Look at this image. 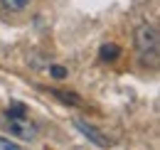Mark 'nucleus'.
Listing matches in <instances>:
<instances>
[{"mask_svg": "<svg viewBox=\"0 0 160 150\" xmlns=\"http://www.w3.org/2000/svg\"><path fill=\"white\" fill-rule=\"evenodd\" d=\"M136 44H138V52L143 59L148 54L155 57V52H158V30L153 25H140L136 30Z\"/></svg>", "mask_w": 160, "mask_h": 150, "instance_id": "obj_1", "label": "nucleus"}, {"mask_svg": "<svg viewBox=\"0 0 160 150\" xmlns=\"http://www.w3.org/2000/svg\"><path fill=\"white\" fill-rule=\"evenodd\" d=\"M8 118V131L12 133L15 138H20V140H32L35 135H37V126L27 118V116H5Z\"/></svg>", "mask_w": 160, "mask_h": 150, "instance_id": "obj_2", "label": "nucleus"}, {"mask_svg": "<svg viewBox=\"0 0 160 150\" xmlns=\"http://www.w3.org/2000/svg\"><path fill=\"white\" fill-rule=\"evenodd\" d=\"M74 126H77V131H81L84 135H86V138H89V140H91V143H96L99 148H108V145H111V143H108V138H106L103 133H99L96 128H94V126H89L86 121L77 118V121H74Z\"/></svg>", "mask_w": 160, "mask_h": 150, "instance_id": "obj_3", "label": "nucleus"}, {"mask_svg": "<svg viewBox=\"0 0 160 150\" xmlns=\"http://www.w3.org/2000/svg\"><path fill=\"white\" fill-rule=\"evenodd\" d=\"M118 54H121V49L116 47V44H101V49H99V59L101 62H113V59H118Z\"/></svg>", "mask_w": 160, "mask_h": 150, "instance_id": "obj_4", "label": "nucleus"}, {"mask_svg": "<svg viewBox=\"0 0 160 150\" xmlns=\"http://www.w3.org/2000/svg\"><path fill=\"white\" fill-rule=\"evenodd\" d=\"M0 5L5 10H10V12H22L30 5V0H0Z\"/></svg>", "mask_w": 160, "mask_h": 150, "instance_id": "obj_5", "label": "nucleus"}, {"mask_svg": "<svg viewBox=\"0 0 160 150\" xmlns=\"http://www.w3.org/2000/svg\"><path fill=\"white\" fill-rule=\"evenodd\" d=\"M5 116H27V111H25V106H22V103H12V106L8 108Z\"/></svg>", "mask_w": 160, "mask_h": 150, "instance_id": "obj_6", "label": "nucleus"}, {"mask_svg": "<svg viewBox=\"0 0 160 150\" xmlns=\"http://www.w3.org/2000/svg\"><path fill=\"white\" fill-rule=\"evenodd\" d=\"M0 150H22L18 143H10L8 138H0Z\"/></svg>", "mask_w": 160, "mask_h": 150, "instance_id": "obj_7", "label": "nucleus"}, {"mask_svg": "<svg viewBox=\"0 0 160 150\" xmlns=\"http://www.w3.org/2000/svg\"><path fill=\"white\" fill-rule=\"evenodd\" d=\"M52 76H54V79H64V76H67V69H64V67H52Z\"/></svg>", "mask_w": 160, "mask_h": 150, "instance_id": "obj_8", "label": "nucleus"}]
</instances>
